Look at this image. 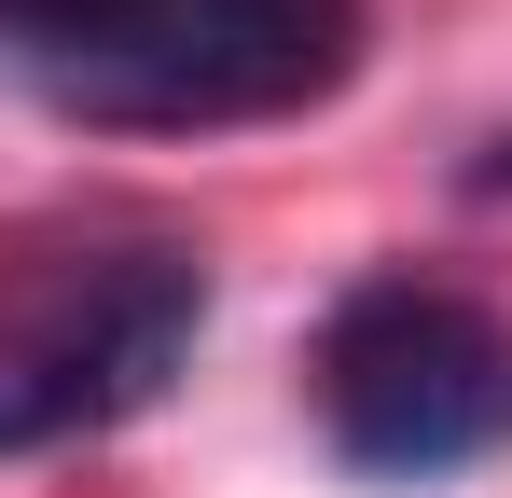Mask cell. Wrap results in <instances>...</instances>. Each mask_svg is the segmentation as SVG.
Listing matches in <instances>:
<instances>
[{
    "label": "cell",
    "mask_w": 512,
    "mask_h": 498,
    "mask_svg": "<svg viewBox=\"0 0 512 498\" xmlns=\"http://www.w3.org/2000/svg\"><path fill=\"white\" fill-rule=\"evenodd\" d=\"M471 194H512V139H485V153H471Z\"/></svg>",
    "instance_id": "5"
},
{
    "label": "cell",
    "mask_w": 512,
    "mask_h": 498,
    "mask_svg": "<svg viewBox=\"0 0 512 498\" xmlns=\"http://www.w3.org/2000/svg\"><path fill=\"white\" fill-rule=\"evenodd\" d=\"M111 14H125V0H0V28H14V42H42V56H70V42H97Z\"/></svg>",
    "instance_id": "4"
},
{
    "label": "cell",
    "mask_w": 512,
    "mask_h": 498,
    "mask_svg": "<svg viewBox=\"0 0 512 498\" xmlns=\"http://www.w3.org/2000/svg\"><path fill=\"white\" fill-rule=\"evenodd\" d=\"M208 332V263L180 236H97L0 277V457H56L180 388Z\"/></svg>",
    "instance_id": "1"
},
{
    "label": "cell",
    "mask_w": 512,
    "mask_h": 498,
    "mask_svg": "<svg viewBox=\"0 0 512 498\" xmlns=\"http://www.w3.org/2000/svg\"><path fill=\"white\" fill-rule=\"evenodd\" d=\"M305 402L333 429V457L374 485L485 471V457H512V319L443 277H360L319 319Z\"/></svg>",
    "instance_id": "2"
},
{
    "label": "cell",
    "mask_w": 512,
    "mask_h": 498,
    "mask_svg": "<svg viewBox=\"0 0 512 498\" xmlns=\"http://www.w3.org/2000/svg\"><path fill=\"white\" fill-rule=\"evenodd\" d=\"M360 70V0H125L97 42L42 56V97L139 139L277 125Z\"/></svg>",
    "instance_id": "3"
}]
</instances>
